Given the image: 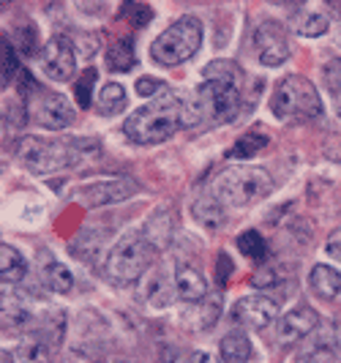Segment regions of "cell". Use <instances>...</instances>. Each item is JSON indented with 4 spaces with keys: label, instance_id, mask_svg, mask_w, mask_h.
<instances>
[{
    "label": "cell",
    "instance_id": "obj_27",
    "mask_svg": "<svg viewBox=\"0 0 341 363\" xmlns=\"http://www.w3.org/2000/svg\"><path fill=\"white\" fill-rule=\"evenodd\" d=\"M14 47H17L22 55H41V47H38V28L33 22L22 19L14 25Z\"/></svg>",
    "mask_w": 341,
    "mask_h": 363
},
{
    "label": "cell",
    "instance_id": "obj_20",
    "mask_svg": "<svg viewBox=\"0 0 341 363\" xmlns=\"http://www.w3.org/2000/svg\"><path fill=\"white\" fill-rule=\"evenodd\" d=\"M218 352H221V363H249L252 358V342L243 330H233L221 339L218 345Z\"/></svg>",
    "mask_w": 341,
    "mask_h": 363
},
{
    "label": "cell",
    "instance_id": "obj_24",
    "mask_svg": "<svg viewBox=\"0 0 341 363\" xmlns=\"http://www.w3.org/2000/svg\"><path fill=\"white\" fill-rule=\"evenodd\" d=\"M137 63V55H134V44L131 38H118L112 47L107 50V69L109 72H131Z\"/></svg>",
    "mask_w": 341,
    "mask_h": 363
},
{
    "label": "cell",
    "instance_id": "obj_9",
    "mask_svg": "<svg viewBox=\"0 0 341 363\" xmlns=\"http://www.w3.org/2000/svg\"><path fill=\"white\" fill-rule=\"evenodd\" d=\"M254 47H257L262 66H270V69L281 66L289 57V36L284 30V25L276 22V19L259 22L257 30H254Z\"/></svg>",
    "mask_w": 341,
    "mask_h": 363
},
{
    "label": "cell",
    "instance_id": "obj_39",
    "mask_svg": "<svg viewBox=\"0 0 341 363\" xmlns=\"http://www.w3.org/2000/svg\"><path fill=\"white\" fill-rule=\"evenodd\" d=\"M336 352H339L341 358V328H336Z\"/></svg>",
    "mask_w": 341,
    "mask_h": 363
},
{
    "label": "cell",
    "instance_id": "obj_41",
    "mask_svg": "<svg viewBox=\"0 0 341 363\" xmlns=\"http://www.w3.org/2000/svg\"><path fill=\"white\" fill-rule=\"evenodd\" d=\"M336 112H339V118H341V93L336 96Z\"/></svg>",
    "mask_w": 341,
    "mask_h": 363
},
{
    "label": "cell",
    "instance_id": "obj_31",
    "mask_svg": "<svg viewBox=\"0 0 341 363\" xmlns=\"http://www.w3.org/2000/svg\"><path fill=\"white\" fill-rule=\"evenodd\" d=\"M96 77H99V72H96V69H85V72H82V77L77 79V85H74V96H77V101H79V107H82V109L90 107V96H93Z\"/></svg>",
    "mask_w": 341,
    "mask_h": 363
},
{
    "label": "cell",
    "instance_id": "obj_19",
    "mask_svg": "<svg viewBox=\"0 0 341 363\" xmlns=\"http://www.w3.org/2000/svg\"><path fill=\"white\" fill-rule=\"evenodd\" d=\"M289 22H292V30H295L298 36H306V38L325 36V33H328V28H330L328 14L314 11V9H298Z\"/></svg>",
    "mask_w": 341,
    "mask_h": 363
},
{
    "label": "cell",
    "instance_id": "obj_30",
    "mask_svg": "<svg viewBox=\"0 0 341 363\" xmlns=\"http://www.w3.org/2000/svg\"><path fill=\"white\" fill-rule=\"evenodd\" d=\"M118 17L131 22V25H137V28H145L153 19V9L145 6V3H123L121 11H118Z\"/></svg>",
    "mask_w": 341,
    "mask_h": 363
},
{
    "label": "cell",
    "instance_id": "obj_29",
    "mask_svg": "<svg viewBox=\"0 0 341 363\" xmlns=\"http://www.w3.org/2000/svg\"><path fill=\"white\" fill-rule=\"evenodd\" d=\"M237 249H240V255L254 259V262H262V259L268 257V246H265V240H262V235H259L257 230L240 233V235H237Z\"/></svg>",
    "mask_w": 341,
    "mask_h": 363
},
{
    "label": "cell",
    "instance_id": "obj_2",
    "mask_svg": "<svg viewBox=\"0 0 341 363\" xmlns=\"http://www.w3.org/2000/svg\"><path fill=\"white\" fill-rule=\"evenodd\" d=\"M178 128H189V112H186V99L175 93H162L142 109L131 112L123 123V131L131 143L137 145H159L169 140Z\"/></svg>",
    "mask_w": 341,
    "mask_h": 363
},
{
    "label": "cell",
    "instance_id": "obj_10",
    "mask_svg": "<svg viewBox=\"0 0 341 363\" xmlns=\"http://www.w3.org/2000/svg\"><path fill=\"white\" fill-rule=\"evenodd\" d=\"M38 63H41V72L47 74L52 82H69L77 72V52H74L72 41L63 36L50 38L41 47Z\"/></svg>",
    "mask_w": 341,
    "mask_h": 363
},
{
    "label": "cell",
    "instance_id": "obj_5",
    "mask_svg": "<svg viewBox=\"0 0 341 363\" xmlns=\"http://www.w3.org/2000/svg\"><path fill=\"white\" fill-rule=\"evenodd\" d=\"M270 189H273V181L262 167H233L216 175L211 194L224 208H246L268 197Z\"/></svg>",
    "mask_w": 341,
    "mask_h": 363
},
{
    "label": "cell",
    "instance_id": "obj_36",
    "mask_svg": "<svg viewBox=\"0 0 341 363\" xmlns=\"http://www.w3.org/2000/svg\"><path fill=\"white\" fill-rule=\"evenodd\" d=\"M325 252L333 257V259H339L341 262V227L339 230H333L330 235H328V243H325Z\"/></svg>",
    "mask_w": 341,
    "mask_h": 363
},
{
    "label": "cell",
    "instance_id": "obj_37",
    "mask_svg": "<svg viewBox=\"0 0 341 363\" xmlns=\"http://www.w3.org/2000/svg\"><path fill=\"white\" fill-rule=\"evenodd\" d=\"M183 363H221V361L216 355H211V352H191V355L183 358Z\"/></svg>",
    "mask_w": 341,
    "mask_h": 363
},
{
    "label": "cell",
    "instance_id": "obj_33",
    "mask_svg": "<svg viewBox=\"0 0 341 363\" xmlns=\"http://www.w3.org/2000/svg\"><path fill=\"white\" fill-rule=\"evenodd\" d=\"M323 77H325V88H328L330 96L336 99V96L341 93V60L339 57H336V60H330V63L325 66Z\"/></svg>",
    "mask_w": 341,
    "mask_h": 363
},
{
    "label": "cell",
    "instance_id": "obj_22",
    "mask_svg": "<svg viewBox=\"0 0 341 363\" xmlns=\"http://www.w3.org/2000/svg\"><path fill=\"white\" fill-rule=\"evenodd\" d=\"M172 290H175V281L169 284V279H167V273L164 271H153L147 276V281H145V301L150 303V306H156V309H162V306H169L172 303Z\"/></svg>",
    "mask_w": 341,
    "mask_h": 363
},
{
    "label": "cell",
    "instance_id": "obj_21",
    "mask_svg": "<svg viewBox=\"0 0 341 363\" xmlns=\"http://www.w3.org/2000/svg\"><path fill=\"white\" fill-rule=\"evenodd\" d=\"M25 271H28L25 257L19 255L14 246L0 243V281H6V284H19V281L25 279Z\"/></svg>",
    "mask_w": 341,
    "mask_h": 363
},
{
    "label": "cell",
    "instance_id": "obj_3",
    "mask_svg": "<svg viewBox=\"0 0 341 363\" xmlns=\"http://www.w3.org/2000/svg\"><path fill=\"white\" fill-rule=\"evenodd\" d=\"M82 147H96V143H66V140H47V137H22L17 140V159L30 172L52 175L57 169H69L82 162Z\"/></svg>",
    "mask_w": 341,
    "mask_h": 363
},
{
    "label": "cell",
    "instance_id": "obj_18",
    "mask_svg": "<svg viewBox=\"0 0 341 363\" xmlns=\"http://www.w3.org/2000/svg\"><path fill=\"white\" fill-rule=\"evenodd\" d=\"M336 361H339V352H336V328H325V330H320V336L298 355L295 363H336Z\"/></svg>",
    "mask_w": 341,
    "mask_h": 363
},
{
    "label": "cell",
    "instance_id": "obj_40",
    "mask_svg": "<svg viewBox=\"0 0 341 363\" xmlns=\"http://www.w3.org/2000/svg\"><path fill=\"white\" fill-rule=\"evenodd\" d=\"M0 363H14V358H11L9 352H3V350H0Z\"/></svg>",
    "mask_w": 341,
    "mask_h": 363
},
{
    "label": "cell",
    "instance_id": "obj_15",
    "mask_svg": "<svg viewBox=\"0 0 341 363\" xmlns=\"http://www.w3.org/2000/svg\"><path fill=\"white\" fill-rule=\"evenodd\" d=\"M38 273H41V281L50 287L52 292H72L74 287V276L69 273V268L63 262H57L47 249L38 252Z\"/></svg>",
    "mask_w": 341,
    "mask_h": 363
},
{
    "label": "cell",
    "instance_id": "obj_35",
    "mask_svg": "<svg viewBox=\"0 0 341 363\" xmlns=\"http://www.w3.org/2000/svg\"><path fill=\"white\" fill-rule=\"evenodd\" d=\"M230 273H233V262H230V257L218 255V273H216V284H218V287H227Z\"/></svg>",
    "mask_w": 341,
    "mask_h": 363
},
{
    "label": "cell",
    "instance_id": "obj_4",
    "mask_svg": "<svg viewBox=\"0 0 341 363\" xmlns=\"http://www.w3.org/2000/svg\"><path fill=\"white\" fill-rule=\"evenodd\" d=\"M153 265H156L153 240L145 233H126L112 246L104 262V273L118 284H131V281H140Z\"/></svg>",
    "mask_w": 341,
    "mask_h": 363
},
{
    "label": "cell",
    "instance_id": "obj_6",
    "mask_svg": "<svg viewBox=\"0 0 341 363\" xmlns=\"http://www.w3.org/2000/svg\"><path fill=\"white\" fill-rule=\"evenodd\" d=\"M270 112L279 121H311L323 115V99L306 77L289 74L270 96Z\"/></svg>",
    "mask_w": 341,
    "mask_h": 363
},
{
    "label": "cell",
    "instance_id": "obj_38",
    "mask_svg": "<svg viewBox=\"0 0 341 363\" xmlns=\"http://www.w3.org/2000/svg\"><path fill=\"white\" fill-rule=\"evenodd\" d=\"M93 363H128V361H123L121 355H101V358H96Z\"/></svg>",
    "mask_w": 341,
    "mask_h": 363
},
{
    "label": "cell",
    "instance_id": "obj_1",
    "mask_svg": "<svg viewBox=\"0 0 341 363\" xmlns=\"http://www.w3.org/2000/svg\"><path fill=\"white\" fill-rule=\"evenodd\" d=\"M205 82L191 96L199 123H230L240 109V69L233 60H213L205 66Z\"/></svg>",
    "mask_w": 341,
    "mask_h": 363
},
{
    "label": "cell",
    "instance_id": "obj_13",
    "mask_svg": "<svg viewBox=\"0 0 341 363\" xmlns=\"http://www.w3.org/2000/svg\"><path fill=\"white\" fill-rule=\"evenodd\" d=\"M279 303L268 295H246L233 306V320L246 328H268L276 323Z\"/></svg>",
    "mask_w": 341,
    "mask_h": 363
},
{
    "label": "cell",
    "instance_id": "obj_17",
    "mask_svg": "<svg viewBox=\"0 0 341 363\" xmlns=\"http://www.w3.org/2000/svg\"><path fill=\"white\" fill-rule=\"evenodd\" d=\"M308 290L320 301H336L341 295V271L330 265H314L308 273Z\"/></svg>",
    "mask_w": 341,
    "mask_h": 363
},
{
    "label": "cell",
    "instance_id": "obj_12",
    "mask_svg": "<svg viewBox=\"0 0 341 363\" xmlns=\"http://www.w3.org/2000/svg\"><path fill=\"white\" fill-rule=\"evenodd\" d=\"M140 191V183L131 178H115V181H101L82 186L77 191V200L85 208H101V205H115V202L131 200Z\"/></svg>",
    "mask_w": 341,
    "mask_h": 363
},
{
    "label": "cell",
    "instance_id": "obj_28",
    "mask_svg": "<svg viewBox=\"0 0 341 363\" xmlns=\"http://www.w3.org/2000/svg\"><path fill=\"white\" fill-rule=\"evenodd\" d=\"M270 145V140L265 134H259V131H249V134H243L237 143L233 145L230 150V156L233 159H249L254 153H259V150H265Z\"/></svg>",
    "mask_w": 341,
    "mask_h": 363
},
{
    "label": "cell",
    "instance_id": "obj_7",
    "mask_svg": "<svg viewBox=\"0 0 341 363\" xmlns=\"http://www.w3.org/2000/svg\"><path fill=\"white\" fill-rule=\"evenodd\" d=\"M199 44H202V22L197 17H180L150 44V57L162 66H178L197 55Z\"/></svg>",
    "mask_w": 341,
    "mask_h": 363
},
{
    "label": "cell",
    "instance_id": "obj_23",
    "mask_svg": "<svg viewBox=\"0 0 341 363\" xmlns=\"http://www.w3.org/2000/svg\"><path fill=\"white\" fill-rule=\"evenodd\" d=\"M191 213H194V218H197L202 227H208V230L224 227V205L216 200L213 194H205V197L194 200Z\"/></svg>",
    "mask_w": 341,
    "mask_h": 363
},
{
    "label": "cell",
    "instance_id": "obj_26",
    "mask_svg": "<svg viewBox=\"0 0 341 363\" xmlns=\"http://www.w3.org/2000/svg\"><path fill=\"white\" fill-rule=\"evenodd\" d=\"M96 107H99V112H104V115H118L121 109L126 107V91H123V85L107 82V85L99 91Z\"/></svg>",
    "mask_w": 341,
    "mask_h": 363
},
{
    "label": "cell",
    "instance_id": "obj_16",
    "mask_svg": "<svg viewBox=\"0 0 341 363\" xmlns=\"http://www.w3.org/2000/svg\"><path fill=\"white\" fill-rule=\"evenodd\" d=\"M175 295L186 303H199L208 298V281L197 268L180 265L175 271Z\"/></svg>",
    "mask_w": 341,
    "mask_h": 363
},
{
    "label": "cell",
    "instance_id": "obj_34",
    "mask_svg": "<svg viewBox=\"0 0 341 363\" xmlns=\"http://www.w3.org/2000/svg\"><path fill=\"white\" fill-rule=\"evenodd\" d=\"M167 88V82L164 79H156V77H142V79H137V93L140 96H156V93H162Z\"/></svg>",
    "mask_w": 341,
    "mask_h": 363
},
{
    "label": "cell",
    "instance_id": "obj_11",
    "mask_svg": "<svg viewBox=\"0 0 341 363\" xmlns=\"http://www.w3.org/2000/svg\"><path fill=\"white\" fill-rule=\"evenodd\" d=\"M33 118H36L38 126L52 128V131H60V128L72 126L74 123V109L69 104V99H63L60 93L52 91H33Z\"/></svg>",
    "mask_w": 341,
    "mask_h": 363
},
{
    "label": "cell",
    "instance_id": "obj_8",
    "mask_svg": "<svg viewBox=\"0 0 341 363\" xmlns=\"http://www.w3.org/2000/svg\"><path fill=\"white\" fill-rule=\"evenodd\" d=\"M38 317L33 311L30 295L22 290H9L0 295V330H19V333H36Z\"/></svg>",
    "mask_w": 341,
    "mask_h": 363
},
{
    "label": "cell",
    "instance_id": "obj_14",
    "mask_svg": "<svg viewBox=\"0 0 341 363\" xmlns=\"http://www.w3.org/2000/svg\"><path fill=\"white\" fill-rule=\"evenodd\" d=\"M320 328V314L308 306H298V309L287 311L279 323H276V342L279 345H295L306 339L311 330Z\"/></svg>",
    "mask_w": 341,
    "mask_h": 363
},
{
    "label": "cell",
    "instance_id": "obj_25",
    "mask_svg": "<svg viewBox=\"0 0 341 363\" xmlns=\"http://www.w3.org/2000/svg\"><path fill=\"white\" fill-rule=\"evenodd\" d=\"M19 363H52V345L38 336H25L17 347Z\"/></svg>",
    "mask_w": 341,
    "mask_h": 363
},
{
    "label": "cell",
    "instance_id": "obj_32",
    "mask_svg": "<svg viewBox=\"0 0 341 363\" xmlns=\"http://www.w3.org/2000/svg\"><path fill=\"white\" fill-rule=\"evenodd\" d=\"M17 72V57H14V47L0 38V85H6Z\"/></svg>",
    "mask_w": 341,
    "mask_h": 363
}]
</instances>
